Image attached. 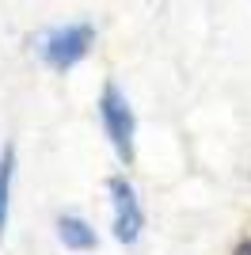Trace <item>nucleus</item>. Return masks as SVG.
<instances>
[{"label":"nucleus","instance_id":"obj_1","mask_svg":"<svg viewBox=\"0 0 251 255\" xmlns=\"http://www.w3.org/2000/svg\"><path fill=\"white\" fill-rule=\"evenodd\" d=\"M99 118H103V133L111 141L115 156L122 164H129L133 160V137H137V115H133V107H129V99H126V92L118 84L103 88V96H99Z\"/></svg>","mask_w":251,"mask_h":255},{"label":"nucleus","instance_id":"obj_2","mask_svg":"<svg viewBox=\"0 0 251 255\" xmlns=\"http://www.w3.org/2000/svg\"><path fill=\"white\" fill-rule=\"evenodd\" d=\"M92 42H95V31L88 23H65L57 31L42 34L38 50H42V61L50 65V69H73V65H80L88 57Z\"/></svg>","mask_w":251,"mask_h":255},{"label":"nucleus","instance_id":"obj_3","mask_svg":"<svg viewBox=\"0 0 251 255\" xmlns=\"http://www.w3.org/2000/svg\"><path fill=\"white\" fill-rule=\"evenodd\" d=\"M107 194H111V233H115V240L118 244H137L141 229H145V206L137 198L133 183L115 175L107 183Z\"/></svg>","mask_w":251,"mask_h":255},{"label":"nucleus","instance_id":"obj_4","mask_svg":"<svg viewBox=\"0 0 251 255\" xmlns=\"http://www.w3.org/2000/svg\"><path fill=\"white\" fill-rule=\"evenodd\" d=\"M57 240H61L69 252H92V248L99 244L95 229L84 221V217H76V213H65V217H57Z\"/></svg>","mask_w":251,"mask_h":255}]
</instances>
